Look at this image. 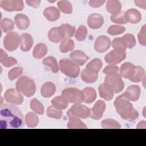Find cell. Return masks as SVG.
Listing matches in <instances>:
<instances>
[{
	"label": "cell",
	"mask_w": 146,
	"mask_h": 146,
	"mask_svg": "<svg viewBox=\"0 0 146 146\" xmlns=\"http://www.w3.org/2000/svg\"><path fill=\"white\" fill-rule=\"evenodd\" d=\"M23 125V116L17 106L7 103H4L1 106V129L19 128Z\"/></svg>",
	"instance_id": "1"
},
{
	"label": "cell",
	"mask_w": 146,
	"mask_h": 146,
	"mask_svg": "<svg viewBox=\"0 0 146 146\" xmlns=\"http://www.w3.org/2000/svg\"><path fill=\"white\" fill-rule=\"evenodd\" d=\"M114 106L117 113L124 120L133 121L139 116L138 112L123 94L116 98Z\"/></svg>",
	"instance_id": "2"
},
{
	"label": "cell",
	"mask_w": 146,
	"mask_h": 146,
	"mask_svg": "<svg viewBox=\"0 0 146 146\" xmlns=\"http://www.w3.org/2000/svg\"><path fill=\"white\" fill-rule=\"evenodd\" d=\"M15 88L17 91L21 92L27 97L33 96L36 91L34 81L26 76H23L18 79L15 84Z\"/></svg>",
	"instance_id": "3"
},
{
	"label": "cell",
	"mask_w": 146,
	"mask_h": 146,
	"mask_svg": "<svg viewBox=\"0 0 146 146\" xmlns=\"http://www.w3.org/2000/svg\"><path fill=\"white\" fill-rule=\"evenodd\" d=\"M59 66L61 72L66 76L75 78L78 76L80 72V68L76 63L71 59L67 58L59 60Z\"/></svg>",
	"instance_id": "4"
},
{
	"label": "cell",
	"mask_w": 146,
	"mask_h": 146,
	"mask_svg": "<svg viewBox=\"0 0 146 146\" xmlns=\"http://www.w3.org/2000/svg\"><path fill=\"white\" fill-rule=\"evenodd\" d=\"M62 95L72 103H81L84 102L83 91L76 88L68 87L64 89L62 91Z\"/></svg>",
	"instance_id": "5"
},
{
	"label": "cell",
	"mask_w": 146,
	"mask_h": 146,
	"mask_svg": "<svg viewBox=\"0 0 146 146\" xmlns=\"http://www.w3.org/2000/svg\"><path fill=\"white\" fill-rule=\"evenodd\" d=\"M104 83L108 85L116 94L121 92L124 88V83L118 73L107 75L104 78Z\"/></svg>",
	"instance_id": "6"
},
{
	"label": "cell",
	"mask_w": 146,
	"mask_h": 146,
	"mask_svg": "<svg viewBox=\"0 0 146 146\" xmlns=\"http://www.w3.org/2000/svg\"><path fill=\"white\" fill-rule=\"evenodd\" d=\"M20 44V36L13 31L9 32L6 34L3 39V46L9 51H15Z\"/></svg>",
	"instance_id": "7"
},
{
	"label": "cell",
	"mask_w": 146,
	"mask_h": 146,
	"mask_svg": "<svg viewBox=\"0 0 146 146\" xmlns=\"http://www.w3.org/2000/svg\"><path fill=\"white\" fill-rule=\"evenodd\" d=\"M90 109L80 103H75L67 111V114L75 116L78 118L86 119L90 116Z\"/></svg>",
	"instance_id": "8"
},
{
	"label": "cell",
	"mask_w": 146,
	"mask_h": 146,
	"mask_svg": "<svg viewBox=\"0 0 146 146\" xmlns=\"http://www.w3.org/2000/svg\"><path fill=\"white\" fill-rule=\"evenodd\" d=\"M126 57L125 50H113L106 54L104 60L110 64H116L120 63Z\"/></svg>",
	"instance_id": "9"
},
{
	"label": "cell",
	"mask_w": 146,
	"mask_h": 146,
	"mask_svg": "<svg viewBox=\"0 0 146 146\" xmlns=\"http://www.w3.org/2000/svg\"><path fill=\"white\" fill-rule=\"evenodd\" d=\"M0 6L7 11H21L24 8V3L21 0H2Z\"/></svg>",
	"instance_id": "10"
},
{
	"label": "cell",
	"mask_w": 146,
	"mask_h": 146,
	"mask_svg": "<svg viewBox=\"0 0 146 146\" xmlns=\"http://www.w3.org/2000/svg\"><path fill=\"white\" fill-rule=\"evenodd\" d=\"M48 39L53 43H58L66 39L64 30L62 26L51 29L48 33Z\"/></svg>",
	"instance_id": "11"
},
{
	"label": "cell",
	"mask_w": 146,
	"mask_h": 146,
	"mask_svg": "<svg viewBox=\"0 0 146 146\" xmlns=\"http://www.w3.org/2000/svg\"><path fill=\"white\" fill-rule=\"evenodd\" d=\"M4 98L9 103L18 105L21 104L23 102V96L14 88L7 90L4 94Z\"/></svg>",
	"instance_id": "12"
},
{
	"label": "cell",
	"mask_w": 146,
	"mask_h": 146,
	"mask_svg": "<svg viewBox=\"0 0 146 146\" xmlns=\"http://www.w3.org/2000/svg\"><path fill=\"white\" fill-rule=\"evenodd\" d=\"M111 46L110 39L105 35L99 36L95 41L94 48L98 52H104L107 51Z\"/></svg>",
	"instance_id": "13"
},
{
	"label": "cell",
	"mask_w": 146,
	"mask_h": 146,
	"mask_svg": "<svg viewBox=\"0 0 146 146\" xmlns=\"http://www.w3.org/2000/svg\"><path fill=\"white\" fill-rule=\"evenodd\" d=\"M106 107V104L104 101L101 100H98L91 109V112L90 116L94 120H99L103 116Z\"/></svg>",
	"instance_id": "14"
},
{
	"label": "cell",
	"mask_w": 146,
	"mask_h": 146,
	"mask_svg": "<svg viewBox=\"0 0 146 146\" xmlns=\"http://www.w3.org/2000/svg\"><path fill=\"white\" fill-rule=\"evenodd\" d=\"M140 88L137 85H131L129 86L123 95L129 101L136 102L138 100L140 95Z\"/></svg>",
	"instance_id": "15"
},
{
	"label": "cell",
	"mask_w": 146,
	"mask_h": 146,
	"mask_svg": "<svg viewBox=\"0 0 146 146\" xmlns=\"http://www.w3.org/2000/svg\"><path fill=\"white\" fill-rule=\"evenodd\" d=\"M87 23L88 26L92 29H98L102 26L104 23L103 17L99 14L93 13L89 15Z\"/></svg>",
	"instance_id": "16"
},
{
	"label": "cell",
	"mask_w": 146,
	"mask_h": 146,
	"mask_svg": "<svg viewBox=\"0 0 146 146\" xmlns=\"http://www.w3.org/2000/svg\"><path fill=\"white\" fill-rule=\"evenodd\" d=\"M33 43V38L30 34L23 33L20 36V48L22 51H29L31 49Z\"/></svg>",
	"instance_id": "17"
},
{
	"label": "cell",
	"mask_w": 146,
	"mask_h": 146,
	"mask_svg": "<svg viewBox=\"0 0 146 146\" xmlns=\"http://www.w3.org/2000/svg\"><path fill=\"white\" fill-rule=\"evenodd\" d=\"M71 59L80 66L84 65L88 60V57L87 55L80 50H74L70 54Z\"/></svg>",
	"instance_id": "18"
},
{
	"label": "cell",
	"mask_w": 146,
	"mask_h": 146,
	"mask_svg": "<svg viewBox=\"0 0 146 146\" xmlns=\"http://www.w3.org/2000/svg\"><path fill=\"white\" fill-rule=\"evenodd\" d=\"M135 70V66L130 62H125L121 64L120 70V76L131 79L132 77Z\"/></svg>",
	"instance_id": "19"
},
{
	"label": "cell",
	"mask_w": 146,
	"mask_h": 146,
	"mask_svg": "<svg viewBox=\"0 0 146 146\" xmlns=\"http://www.w3.org/2000/svg\"><path fill=\"white\" fill-rule=\"evenodd\" d=\"M124 14L127 22L131 23H137L141 19V15L137 9H129L127 10Z\"/></svg>",
	"instance_id": "20"
},
{
	"label": "cell",
	"mask_w": 146,
	"mask_h": 146,
	"mask_svg": "<svg viewBox=\"0 0 146 146\" xmlns=\"http://www.w3.org/2000/svg\"><path fill=\"white\" fill-rule=\"evenodd\" d=\"M43 15L48 21L54 22L59 18L60 11L56 7L50 6L44 10Z\"/></svg>",
	"instance_id": "21"
},
{
	"label": "cell",
	"mask_w": 146,
	"mask_h": 146,
	"mask_svg": "<svg viewBox=\"0 0 146 146\" xmlns=\"http://www.w3.org/2000/svg\"><path fill=\"white\" fill-rule=\"evenodd\" d=\"M100 96L106 100H110L113 96V90L107 84L102 83L99 86L98 88Z\"/></svg>",
	"instance_id": "22"
},
{
	"label": "cell",
	"mask_w": 146,
	"mask_h": 146,
	"mask_svg": "<svg viewBox=\"0 0 146 146\" xmlns=\"http://www.w3.org/2000/svg\"><path fill=\"white\" fill-rule=\"evenodd\" d=\"M14 22L19 29L25 30L29 26L30 19L23 14H18L14 17Z\"/></svg>",
	"instance_id": "23"
},
{
	"label": "cell",
	"mask_w": 146,
	"mask_h": 146,
	"mask_svg": "<svg viewBox=\"0 0 146 146\" xmlns=\"http://www.w3.org/2000/svg\"><path fill=\"white\" fill-rule=\"evenodd\" d=\"M56 91L55 85L51 82H46L40 88V94L44 98H48L52 96Z\"/></svg>",
	"instance_id": "24"
},
{
	"label": "cell",
	"mask_w": 146,
	"mask_h": 146,
	"mask_svg": "<svg viewBox=\"0 0 146 146\" xmlns=\"http://www.w3.org/2000/svg\"><path fill=\"white\" fill-rule=\"evenodd\" d=\"M98 78V72L91 71L89 69H84L81 73V79L87 83H92L96 81Z\"/></svg>",
	"instance_id": "25"
},
{
	"label": "cell",
	"mask_w": 146,
	"mask_h": 146,
	"mask_svg": "<svg viewBox=\"0 0 146 146\" xmlns=\"http://www.w3.org/2000/svg\"><path fill=\"white\" fill-rule=\"evenodd\" d=\"M0 62L6 67H10L17 64L18 62L14 58L8 56L6 52L3 49L0 50Z\"/></svg>",
	"instance_id": "26"
},
{
	"label": "cell",
	"mask_w": 146,
	"mask_h": 146,
	"mask_svg": "<svg viewBox=\"0 0 146 146\" xmlns=\"http://www.w3.org/2000/svg\"><path fill=\"white\" fill-rule=\"evenodd\" d=\"M84 95V102L86 103H91L94 102L97 97L96 92L94 88L90 87L84 88L83 90Z\"/></svg>",
	"instance_id": "27"
},
{
	"label": "cell",
	"mask_w": 146,
	"mask_h": 146,
	"mask_svg": "<svg viewBox=\"0 0 146 146\" xmlns=\"http://www.w3.org/2000/svg\"><path fill=\"white\" fill-rule=\"evenodd\" d=\"M106 9L108 13L112 14V15H114L120 12L121 4L119 1L110 0L107 2Z\"/></svg>",
	"instance_id": "28"
},
{
	"label": "cell",
	"mask_w": 146,
	"mask_h": 146,
	"mask_svg": "<svg viewBox=\"0 0 146 146\" xmlns=\"http://www.w3.org/2000/svg\"><path fill=\"white\" fill-rule=\"evenodd\" d=\"M67 116L69 117V121L67 125L68 128H87V125L78 117L70 115H68Z\"/></svg>",
	"instance_id": "29"
},
{
	"label": "cell",
	"mask_w": 146,
	"mask_h": 146,
	"mask_svg": "<svg viewBox=\"0 0 146 146\" xmlns=\"http://www.w3.org/2000/svg\"><path fill=\"white\" fill-rule=\"evenodd\" d=\"M47 52V47L43 43H38L34 47L33 50V56L36 59H40L43 58Z\"/></svg>",
	"instance_id": "30"
},
{
	"label": "cell",
	"mask_w": 146,
	"mask_h": 146,
	"mask_svg": "<svg viewBox=\"0 0 146 146\" xmlns=\"http://www.w3.org/2000/svg\"><path fill=\"white\" fill-rule=\"evenodd\" d=\"M68 101L63 95L56 96L51 100L52 105L61 110L66 109L68 106Z\"/></svg>",
	"instance_id": "31"
},
{
	"label": "cell",
	"mask_w": 146,
	"mask_h": 146,
	"mask_svg": "<svg viewBox=\"0 0 146 146\" xmlns=\"http://www.w3.org/2000/svg\"><path fill=\"white\" fill-rule=\"evenodd\" d=\"M25 121L28 127L35 128L39 123L38 117L34 112H29L26 115Z\"/></svg>",
	"instance_id": "32"
},
{
	"label": "cell",
	"mask_w": 146,
	"mask_h": 146,
	"mask_svg": "<svg viewBox=\"0 0 146 146\" xmlns=\"http://www.w3.org/2000/svg\"><path fill=\"white\" fill-rule=\"evenodd\" d=\"M42 63L44 66L50 67L52 72L56 73L59 71L58 64L57 63L56 59L54 57L52 56H47L43 60Z\"/></svg>",
	"instance_id": "33"
},
{
	"label": "cell",
	"mask_w": 146,
	"mask_h": 146,
	"mask_svg": "<svg viewBox=\"0 0 146 146\" xmlns=\"http://www.w3.org/2000/svg\"><path fill=\"white\" fill-rule=\"evenodd\" d=\"M145 78V70L141 66H135V70L133 75L130 80L132 82H140Z\"/></svg>",
	"instance_id": "34"
},
{
	"label": "cell",
	"mask_w": 146,
	"mask_h": 146,
	"mask_svg": "<svg viewBox=\"0 0 146 146\" xmlns=\"http://www.w3.org/2000/svg\"><path fill=\"white\" fill-rule=\"evenodd\" d=\"M75 44L74 41L69 38H66L62 41L60 44V51L62 53H66L72 50L74 48Z\"/></svg>",
	"instance_id": "35"
},
{
	"label": "cell",
	"mask_w": 146,
	"mask_h": 146,
	"mask_svg": "<svg viewBox=\"0 0 146 146\" xmlns=\"http://www.w3.org/2000/svg\"><path fill=\"white\" fill-rule=\"evenodd\" d=\"M30 108L36 113L43 115L44 113V107L43 104L36 98H33L30 101Z\"/></svg>",
	"instance_id": "36"
},
{
	"label": "cell",
	"mask_w": 146,
	"mask_h": 146,
	"mask_svg": "<svg viewBox=\"0 0 146 146\" xmlns=\"http://www.w3.org/2000/svg\"><path fill=\"white\" fill-rule=\"evenodd\" d=\"M103 63L99 58H94L91 60L86 66V68L96 72H98L102 67Z\"/></svg>",
	"instance_id": "37"
},
{
	"label": "cell",
	"mask_w": 146,
	"mask_h": 146,
	"mask_svg": "<svg viewBox=\"0 0 146 146\" xmlns=\"http://www.w3.org/2000/svg\"><path fill=\"white\" fill-rule=\"evenodd\" d=\"M59 9L64 14H71L72 11V7L70 2L68 1H59L57 3Z\"/></svg>",
	"instance_id": "38"
},
{
	"label": "cell",
	"mask_w": 146,
	"mask_h": 146,
	"mask_svg": "<svg viewBox=\"0 0 146 146\" xmlns=\"http://www.w3.org/2000/svg\"><path fill=\"white\" fill-rule=\"evenodd\" d=\"M62 113L63 112L61 110H59L53 106L48 107L46 111V114L48 117L56 119H60L62 116Z\"/></svg>",
	"instance_id": "39"
},
{
	"label": "cell",
	"mask_w": 146,
	"mask_h": 146,
	"mask_svg": "<svg viewBox=\"0 0 146 146\" xmlns=\"http://www.w3.org/2000/svg\"><path fill=\"white\" fill-rule=\"evenodd\" d=\"M101 125L103 128L108 129V128H120L121 125L117 121L111 119H107L102 120L101 123Z\"/></svg>",
	"instance_id": "40"
},
{
	"label": "cell",
	"mask_w": 146,
	"mask_h": 146,
	"mask_svg": "<svg viewBox=\"0 0 146 146\" xmlns=\"http://www.w3.org/2000/svg\"><path fill=\"white\" fill-rule=\"evenodd\" d=\"M1 27L5 33H8L14 29V23L11 19L5 18L1 21Z\"/></svg>",
	"instance_id": "41"
},
{
	"label": "cell",
	"mask_w": 146,
	"mask_h": 146,
	"mask_svg": "<svg viewBox=\"0 0 146 146\" xmlns=\"http://www.w3.org/2000/svg\"><path fill=\"white\" fill-rule=\"evenodd\" d=\"M87 27L84 25H80L77 29L75 37V39L78 41H83L87 36Z\"/></svg>",
	"instance_id": "42"
},
{
	"label": "cell",
	"mask_w": 146,
	"mask_h": 146,
	"mask_svg": "<svg viewBox=\"0 0 146 146\" xmlns=\"http://www.w3.org/2000/svg\"><path fill=\"white\" fill-rule=\"evenodd\" d=\"M122 39L125 43L126 48H132L136 45V39L133 35L131 34H126L123 37Z\"/></svg>",
	"instance_id": "43"
},
{
	"label": "cell",
	"mask_w": 146,
	"mask_h": 146,
	"mask_svg": "<svg viewBox=\"0 0 146 146\" xmlns=\"http://www.w3.org/2000/svg\"><path fill=\"white\" fill-rule=\"evenodd\" d=\"M111 21L112 22L117 24H125L127 21L125 17V14L123 12H119L116 14L111 16Z\"/></svg>",
	"instance_id": "44"
},
{
	"label": "cell",
	"mask_w": 146,
	"mask_h": 146,
	"mask_svg": "<svg viewBox=\"0 0 146 146\" xmlns=\"http://www.w3.org/2000/svg\"><path fill=\"white\" fill-rule=\"evenodd\" d=\"M125 30V28L121 26L112 25L110 26L107 30V33L111 35H117L123 33Z\"/></svg>",
	"instance_id": "45"
},
{
	"label": "cell",
	"mask_w": 146,
	"mask_h": 146,
	"mask_svg": "<svg viewBox=\"0 0 146 146\" xmlns=\"http://www.w3.org/2000/svg\"><path fill=\"white\" fill-rule=\"evenodd\" d=\"M23 68L21 67H16L11 69L8 72V78L10 80H13L22 75Z\"/></svg>",
	"instance_id": "46"
},
{
	"label": "cell",
	"mask_w": 146,
	"mask_h": 146,
	"mask_svg": "<svg viewBox=\"0 0 146 146\" xmlns=\"http://www.w3.org/2000/svg\"><path fill=\"white\" fill-rule=\"evenodd\" d=\"M112 46L115 50H125L126 46L122 38H115L112 42Z\"/></svg>",
	"instance_id": "47"
},
{
	"label": "cell",
	"mask_w": 146,
	"mask_h": 146,
	"mask_svg": "<svg viewBox=\"0 0 146 146\" xmlns=\"http://www.w3.org/2000/svg\"><path fill=\"white\" fill-rule=\"evenodd\" d=\"M61 26H62V27L63 28V29L64 30L66 38L72 37L74 35V34L75 32V27H74L68 23L62 24Z\"/></svg>",
	"instance_id": "48"
},
{
	"label": "cell",
	"mask_w": 146,
	"mask_h": 146,
	"mask_svg": "<svg viewBox=\"0 0 146 146\" xmlns=\"http://www.w3.org/2000/svg\"><path fill=\"white\" fill-rule=\"evenodd\" d=\"M118 71L119 67L117 66L115 64H109L104 68L103 72L106 75H110L115 73H117Z\"/></svg>",
	"instance_id": "49"
},
{
	"label": "cell",
	"mask_w": 146,
	"mask_h": 146,
	"mask_svg": "<svg viewBox=\"0 0 146 146\" xmlns=\"http://www.w3.org/2000/svg\"><path fill=\"white\" fill-rule=\"evenodd\" d=\"M145 27L146 25H144L140 30V31L138 34V40L140 44L145 46L146 40H145Z\"/></svg>",
	"instance_id": "50"
},
{
	"label": "cell",
	"mask_w": 146,
	"mask_h": 146,
	"mask_svg": "<svg viewBox=\"0 0 146 146\" xmlns=\"http://www.w3.org/2000/svg\"><path fill=\"white\" fill-rule=\"evenodd\" d=\"M105 3L104 0H91L89 1V5L91 7H99Z\"/></svg>",
	"instance_id": "51"
},
{
	"label": "cell",
	"mask_w": 146,
	"mask_h": 146,
	"mask_svg": "<svg viewBox=\"0 0 146 146\" xmlns=\"http://www.w3.org/2000/svg\"><path fill=\"white\" fill-rule=\"evenodd\" d=\"M26 3L30 6L37 8L40 3V1L39 0H26Z\"/></svg>",
	"instance_id": "52"
},
{
	"label": "cell",
	"mask_w": 146,
	"mask_h": 146,
	"mask_svg": "<svg viewBox=\"0 0 146 146\" xmlns=\"http://www.w3.org/2000/svg\"><path fill=\"white\" fill-rule=\"evenodd\" d=\"M135 5L141 8H143V9L145 10L146 9V1L145 0H135Z\"/></svg>",
	"instance_id": "53"
},
{
	"label": "cell",
	"mask_w": 146,
	"mask_h": 146,
	"mask_svg": "<svg viewBox=\"0 0 146 146\" xmlns=\"http://www.w3.org/2000/svg\"><path fill=\"white\" fill-rule=\"evenodd\" d=\"M146 127V121H141L136 126L137 128H145Z\"/></svg>",
	"instance_id": "54"
}]
</instances>
